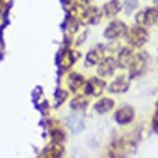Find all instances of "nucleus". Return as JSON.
Segmentation results:
<instances>
[{
	"mask_svg": "<svg viewBox=\"0 0 158 158\" xmlns=\"http://www.w3.org/2000/svg\"><path fill=\"white\" fill-rule=\"evenodd\" d=\"M135 117V110L130 106H123L114 113V120L118 124H129Z\"/></svg>",
	"mask_w": 158,
	"mask_h": 158,
	"instance_id": "obj_9",
	"label": "nucleus"
},
{
	"mask_svg": "<svg viewBox=\"0 0 158 158\" xmlns=\"http://www.w3.org/2000/svg\"><path fill=\"white\" fill-rule=\"evenodd\" d=\"M107 85L106 82L100 78H91L86 84H85V94L86 95H92V97H98L102 94V91Z\"/></svg>",
	"mask_w": 158,
	"mask_h": 158,
	"instance_id": "obj_7",
	"label": "nucleus"
},
{
	"mask_svg": "<svg viewBox=\"0 0 158 158\" xmlns=\"http://www.w3.org/2000/svg\"><path fill=\"white\" fill-rule=\"evenodd\" d=\"M0 2H2V0H0Z\"/></svg>",
	"mask_w": 158,
	"mask_h": 158,
	"instance_id": "obj_21",
	"label": "nucleus"
},
{
	"mask_svg": "<svg viewBox=\"0 0 158 158\" xmlns=\"http://www.w3.org/2000/svg\"><path fill=\"white\" fill-rule=\"evenodd\" d=\"M120 10H122V3L118 0H110L102 6V13L107 18H114L117 13H120Z\"/></svg>",
	"mask_w": 158,
	"mask_h": 158,
	"instance_id": "obj_13",
	"label": "nucleus"
},
{
	"mask_svg": "<svg viewBox=\"0 0 158 158\" xmlns=\"http://www.w3.org/2000/svg\"><path fill=\"white\" fill-rule=\"evenodd\" d=\"M68 85H69V89L73 91V92H76V91H79V88H82V86L85 85V79H84V76H82L81 73L73 72V73L69 75Z\"/></svg>",
	"mask_w": 158,
	"mask_h": 158,
	"instance_id": "obj_15",
	"label": "nucleus"
},
{
	"mask_svg": "<svg viewBox=\"0 0 158 158\" xmlns=\"http://www.w3.org/2000/svg\"><path fill=\"white\" fill-rule=\"evenodd\" d=\"M64 148L60 142L53 141L51 143H48L47 147L44 148V151L41 152V157L44 158H57V157H62Z\"/></svg>",
	"mask_w": 158,
	"mask_h": 158,
	"instance_id": "obj_10",
	"label": "nucleus"
},
{
	"mask_svg": "<svg viewBox=\"0 0 158 158\" xmlns=\"http://www.w3.org/2000/svg\"><path fill=\"white\" fill-rule=\"evenodd\" d=\"M136 25L152 27L158 22V7H145L136 13Z\"/></svg>",
	"mask_w": 158,
	"mask_h": 158,
	"instance_id": "obj_2",
	"label": "nucleus"
},
{
	"mask_svg": "<svg viewBox=\"0 0 158 158\" xmlns=\"http://www.w3.org/2000/svg\"><path fill=\"white\" fill-rule=\"evenodd\" d=\"M130 86V76H117L111 84L108 85V92L111 94H123L129 89Z\"/></svg>",
	"mask_w": 158,
	"mask_h": 158,
	"instance_id": "obj_8",
	"label": "nucleus"
},
{
	"mask_svg": "<svg viewBox=\"0 0 158 158\" xmlns=\"http://www.w3.org/2000/svg\"><path fill=\"white\" fill-rule=\"evenodd\" d=\"M126 31H127V27L124 25L122 21H113L107 25V28L104 29V37L110 41L113 40H118L126 35Z\"/></svg>",
	"mask_w": 158,
	"mask_h": 158,
	"instance_id": "obj_3",
	"label": "nucleus"
},
{
	"mask_svg": "<svg viewBox=\"0 0 158 158\" xmlns=\"http://www.w3.org/2000/svg\"><path fill=\"white\" fill-rule=\"evenodd\" d=\"M101 18H102V10H100L98 7H94V6H89V7L86 6L79 21H81V22H84V23L97 25V23L101 21Z\"/></svg>",
	"mask_w": 158,
	"mask_h": 158,
	"instance_id": "obj_6",
	"label": "nucleus"
},
{
	"mask_svg": "<svg viewBox=\"0 0 158 158\" xmlns=\"http://www.w3.org/2000/svg\"><path fill=\"white\" fill-rule=\"evenodd\" d=\"M104 48H106L104 44H100L97 48H92L91 51H88V54L85 57V64L86 66H95V64H98V62L104 57V54H102Z\"/></svg>",
	"mask_w": 158,
	"mask_h": 158,
	"instance_id": "obj_12",
	"label": "nucleus"
},
{
	"mask_svg": "<svg viewBox=\"0 0 158 158\" xmlns=\"http://www.w3.org/2000/svg\"><path fill=\"white\" fill-rule=\"evenodd\" d=\"M113 107H114V101L111 100V98H107V97H102V98H100V100L94 104L95 111H97V113H100V114L108 113V111H110Z\"/></svg>",
	"mask_w": 158,
	"mask_h": 158,
	"instance_id": "obj_14",
	"label": "nucleus"
},
{
	"mask_svg": "<svg viewBox=\"0 0 158 158\" xmlns=\"http://www.w3.org/2000/svg\"><path fill=\"white\" fill-rule=\"evenodd\" d=\"M145 66H147V57L145 54H135L132 62L129 63V76L130 78H136L145 70Z\"/></svg>",
	"mask_w": 158,
	"mask_h": 158,
	"instance_id": "obj_5",
	"label": "nucleus"
},
{
	"mask_svg": "<svg viewBox=\"0 0 158 158\" xmlns=\"http://www.w3.org/2000/svg\"><path fill=\"white\" fill-rule=\"evenodd\" d=\"M157 2H158V0H157Z\"/></svg>",
	"mask_w": 158,
	"mask_h": 158,
	"instance_id": "obj_22",
	"label": "nucleus"
},
{
	"mask_svg": "<svg viewBox=\"0 0 158 158\" xmlns=\"http://www.w3.org/2000/svg\"><path fill=\"white\" fill-rule=\"evenodd\" d=\"M79 59V51H72V50H68L62 56V60H60V64H62L63 69H68L73 64L76 60Z\"/></svg>",
	"mask_w": 158,
	"mask_h": 158,
	"instance_id": "obj_16",
	"label": "nucleus"
},
{
	"mask_svg": "<svg viewBox=\"0 0 158 158\" xmlns=\"http://www.w3.org/2000/svg\"><path fill=\"white\" fill-rule=\"evenodd\" d=\"M133 56H135V53H133V50H132L130 47H124V48H122V50L118 51L117 57H116L117 68H122V69L127 68V66H129V63L132 62Z\"/></svg>",
	"mask_w": 158,
	"mask_h": 158,
	"instance_id": "obj_11",
	"label": "nucleus"
},
{
	"mask_svg": "<svg viewBox=\"0 0 158 158\" xmlns=\"http://www.w3.org/2000/svg\"><path fill=\"white\" fill-rule=\"evenodd\" d=\"M126 40L132 47H142L148 41V32L145 27L135 25L126 31Z\"/></svg>",
	"mask_w": 158,
	"mask_h": 158,
	"instance_id": "obj_1",
	"label": "nucleus"
},
{
	"mask_svg": "<svg viewBox=\"0 0 158 158\" xmlns=\"http://www.w3.org/2000/svg\"><path fill=\"white\" fill-rule=\"evenodd\" d=\"M97 73L100 75L101 78H107V76H111V75L116 72L117 69V63H116V59L111 56H104L98 62L97 64Z\"/></svg>",
	"mask_w": 158,
	"mask_h": 158,
	"instance_id": "obj_4",
	"label": "nucleus"
},
{
	"mask_svg": "<svg viewBox=\"0 0 158 158\" xmlns=\"http://www.w3.org/2000/svg\"><path fill=\"white\" fill-rule=\"evenodd\" d=\"M66 97H68V92H64V91H59V94H57V102L60 104L66 100Z\"/></svg>",
	"mask_w": 158,
	"mask_h": 158,
	"instance_id": "obj_19",
	"label": "nucleus"
},
{
	"mask_svg": "<svg viewBox=\"0 0 158 158\" xmlns=\"http://www.w3.org/2000/svg\"><path fill=\"white\" fill-rule=\"evenodd\" d=\"M86 106H88V98L85 95H76L70 101V108L72 110H78L79 111V110H84Z\"/></svg>",
	"mask_w": 158,
	"mask_h": 158,
	"instance_id": "obj_17",
	"label": "nucleus"
},
{
	"mask_svg": "<svg viewBox=\"0 0 158 158\" xmlns=\"http://www.w3.org/2000/svg\"><path fill=\"white\" fill-rule=\"evenodd\" d=\"M154 127H155V130H158V108H157L155 116H154Z\"/></svg>",
	"mask_w": 158,
	"mask_h": 158,
	"instance_id": "obj_20",
	"label": "nucleus"
},
{
	"mask_svg": "<svg viewBox=\"0 0 158 158\" xmlns=\"http://www.w3.org/2000/svg\"><path fill=\"white\" fill-rule=\"evenodd\" d=\"M51 136H53V141H57V142L64 141V133H63L62 130H53Z\"/></svg>",
	"mask_w": 158,
	"mask_h": 158,
	"instance_id": "obj_18",
	"label": "nucleus"
}]
</instances>
